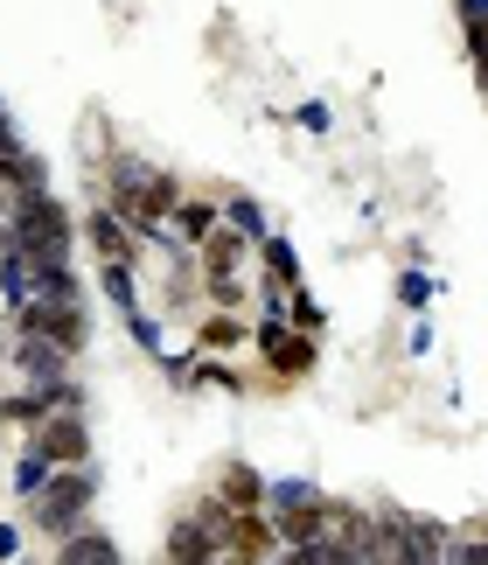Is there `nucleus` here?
Segmentation results:
<instances>
[{
	"instance_id": "nucleus-25",
	"label": "nucleus",
	"mask_w": 488,
	"mask_h": 565,
	"mask_svg": "<svg viewBox=\"0 0 488 565\" xmlns=\"http://www.w3.org/2000/svg\"><path fill=\"white\" fill-rule=\"evenodd\" d=\"M252 294V273H210L203 279V308H244Z\"/></svg>"
},
{
	"instance_id": "nucleus-2",
	"label": "nucleus",
	"mask_w": 488,
	"mask_h": 565,
	"mask_svg": "<svg viewBox=\"0 0 488 565\" xmlns=\"http://www.w3.org/2000/svg\"><path fill=\"white\" fill-rule=\"evenodd\" d=\"M8 231L29 252H42L50 266H71V252H77V216H71V203H63L56 189H21V195H8Z\"/></svg>"
},
{
	"instance_id": "nucleus-12",
	"label": "nucleus",
	"mask_w": 488,
	"mask_h": 565,
	"mask_svg": "<svg viewBox=\"0 0 488 565\" xmlns=\"http://www.w3.org/2000/svg\"><path fill=\"white\" fill-rule=\"evenodd\" d=\"M252 342V315L244 308H203V321H195V350H216V356H231Z\"/></svg>"
},
{
	"instance_id": "nucleus-34",
	"label": "nucleus",
	"mask_w": 488,
	"mask_h": 565,
	"mask_svg": "<svg viewBox=\"0 0 488 565\" xmlns=\"http://www.w3.org/2000/svg\"><path fill=\"white\" fill-rule=\"evenodd\" d=\"M0 119H8V98H0Z\"/></svg>"
},
{
	"instance_id": "nucleus-30",
	"label": "nucleus",
	"mask_w": 488,
	"mask_h": 565,
	"mask_svg": "<svg viewBox=\"0 0 488 565\" xmlns=\"http://www.w3.org/2000/svg\"><path fill=\"white\" fill-rule=\"evenodd\" d=\"M21 545H29V531H21V524H0V565H14Z\"/></svg>"
},
{
	"instance_id": "nucleus-13",
	"label": "nucleus",
	"mask_w": 488,
	"mask_h": 565,
	"mask_svg": "<svg viewBox=\"0 0 488 565\" xmlns=\"http://www.w3.org/2000/svg\"><path fill=\"white\" fill-rule=\"evenodd\" d=\"M216 503H224V510H265V475L252 468V461H224V468H216Z\"/></svg>"
},
{
	"instance_id": "nucleus-18",
	"label": "nucleus",
	"mask_w": 488,
	"mask_h": 565,
	"mask_svg": "<svg viewBox=\"0 0 488 565\" xmlns=\"http://www.w3.org/2000/svg\"><path fill=\"white\" fill-rule=\"evenodd\" d=\"M321 482H307V475H265V510L273 516H294V510H307V503H321Z\"/></svg>"
},
{
	"instance_id": "nucleus-22",
	"label": "nucleus",
	"mask_w": 488,
	"mask_h": 565,
	"mask_svg": "<svg viewBox=\"0 0 488 565\" xmlns=\"http://www.w3.org/2000/svg\"><path fill=\"white\" fill-rule=\"evenodd\" d=\"M258 266L273 273V279H286V287H300V252H294V237L265 231V237H258Z\"/></svg>"
},
{
	"instance_id": "nucleus-9",
	"label": "nucleus",
	"mask_w": 488,
	"mask_h": 565,
	"mask_svg": "<svg viewBox=\"0 0 488 565\" xmlns=\"http://www.w3.org/2000/svg\"><path fill=\"white\" fill-rule=\"evenodd\" d=\"M168 558H174V565H210V558H224V531H216V516H210V510L174 516V524H168Z\"/></svg>"
},
{
	"instance_id": "nucleus-21",
	"label": "nucleus",
	"mask_w": 488,
	"mask_h": 565,
	"mask_svg": "<svg viewBox=\"0 0 488 565\" xmlns=\"http://www.w3.org/2000/svg\"><path fill=\"white\" fill-rule=\"evenodd\" d=\"M98 294L113 300L119 315H132V308H147V300H140V266H98Z\"/></svg>"
},
{
	"instance_id": "nucleus-15",
	"label": "nucleus",
	"mask_w": 488,
	"mask_h": 565,
	"mask_svg": "<svg viewBox=\"0 0 488 565\" xmlns=\"http://www.w3.org/2000/svg\"><path fill=\"white\" fill-rule=\"evenodd\" d=\"M252 252H258V237H244L237 224H224V231L203 245V279H210V273H252Z\"/></svg>"
},
{
	"instance_id": "nucleus-8",
	"label": "nucleus",
	"mask_w": 488,
	"mask_h": 565,
	"mask_svg": "<svg viewBox=\"0 0 488 565\" xmlns=\"http://www.w3.org/2000/svg\"><path fill=\"white\" fill-rule=\"evenodd\" d=\"M384 516L397 531V565H439L454 552V531L433 524V516H412V510H391V503H384Z\"/></svg>"
},
{
	"instance_id": "nucleus-6",
	"label": "nucleus",
	"mask_w": 488,
	"mask_h": 565,
	"mask_svg": "<svg viewBox=\"0 0 488 565\" xmlns=\"http://www.w3.org/2000/svg\"><path fill=\"white\" fill-rule=\"evenodd\" d=\"M21 447H42L56 468L92 461V426H84V405H56L50 419H35L29 433H21Z\"/></svg>"
},
{
	"instance_id": "nucleus-26",
	"label": "nucleus",
	"mask_w": 488,
	"mask_h": 565,
	"mask_svg": "<svg viewBox=\"0 0 488 565\" xmlns=\"http://www.w3.org/2000/svg\"><path fill=\"white\" fill-rule=\"evenodd\" d=\"M126 335L140 342L147 356H161V350H168V329H161V315H147V308H132V315H126Z\"/></svg>"
},
{
	"instance_id": "nucleus-5",
	"label": "nucleus",
	"mask_w": 488,
	"mask_h": 565,
	"mask_svg": "<svg viewBox=\"0 0 488 565\" xmlns=\"http://www.w3.org/2000/svg\"><path fill=\"white\" fill-rule=\"evenodd\" d=\"M252 342L265 356V377H307L321 363V335L300 329L294 315H286V321H252Z\"/></svg>"
},
{
	"instance_id": "nucleus-17",
	"label": "nucleus",
	"mask_w": 488,
	"mask_h": 565,
	"mask_svg": "<svg viewBox=\"0 0 488 565\" xmlns=\"http://www.w3.org/2000/svg\"><path fill=\"white\" fill-rule=\"evenodd\" d=\"M119 558H126L119 537H105V531H92V524L71 531V537L56 545V565H119Z\"/></svg>"
},
{
	"instance_id": "nucleus-16",
	"label": "nucleus",
	"mask_w": 488,
	"mask_h": 565,
	"mask_svg": "<svg viewBox=\"0 0 488 565\" xmlns=\"http://www.w3.org/2000/svg\"><path fill=\"white\" fill-rule=\"evenodd\" d=\"M50 475H56L50 454H42V447H21L14 461H8V495H14V503H35V495L50 489Z\"/></svg>"
},
{
	"instance_id": "nucleus-29",
	"label": "nucleus",
	"mask_w": 488,
	"mask_h": 565,
	"mask_svg": "<svg viewBox=\"0 0 488 565\" xmlns=\"http://www.w3.org/2000/svg\"><path fill=\"white\" fill-rule=\"evenodd\" d=\"M447 558H454V565H488V537H460Z\"/></svg>"
},
{
	"instance_id": "nucleus-31",
	"label": "nucleus",
	"mask_w": 488,
	"mask_h": 565,
	"mask_svg": "<svg viewBox=\"0 0 488 565\" xmlns=\"http://www.w3.org/2000/svg\"><path fill=\"white\" fill-rule=\"evenodd\" d=\"M405 350H412V356H426V350H433V321H412V335H405Z\"/></svg>"
},
{
	"instance_id": "nucleus-19",
	"label": "nucleus",
	"mask_w": 488,
	"mask_h": 565,
	"mask_svg": "<svg viewBox=\"0 0 488 565\" xmlns=\"http://www.w3.org/2000/svg\"><path fill=\"white\" fill-rule=\"evenodd\" d=\"M77 154H84V168H92V175H105V161L119 154V147H113V126H105L98 105H92V113H84V126H77Z\"/></svg>"
},
{
	"instance_id": "nucleus-4",
	"label": "nucleus",
	"mask_w": 488,
	"mask_h": 565,
	"mask_svg": "<svg viewBox=\"0 0 488 565\" xmlns=\"http://www.w3.org/2000/svg\"><path fill=\"white\" fill-rule=\"evenodd\" d=\"M8 321H14V335H50L56 350H71V356L92 342V308H84V294H50V300H35V308H21Z\"/></svg>"
},
{
	"instance_id": "nucleus-32",
	"label": "nucleus",
	"mask_w": 488,
	"mask_h": 565,
	"mask_svg": "<svg viewBox=\"0 0 488 565\" xmlns=\"http://www.w3.org/2000/svg\"><path fill=\"white\" fill-rule=\"evenodd\" d=\"M454 8H460V21H481V14H488V0H454Z\"/></svg>"
},
{
	"instance_id": "nucleus-7",
	"label": "nucleus",
	"mask_w": 488,
	"mask_h": 565,
	"mask_svg": "<svg viewBox=\"0 0 488 565\" xmlns=\"http://www.w3.org/2000/svg\"><path fill=\"white\" fill-rule=\"evenodd\" d=\"M84 245H92L98 266H140V231L119 216V203H105L98 195V210H84Z\"/></svg>"
},
{
	"instance_id": "nucleus-3",
	"label": "nucleus",
	"mask_w": 488,
	"mask_h": 565,
	"mask_svg": "<svg viewBox=\"0 0 488 565\" xmlns=\"http://www.w3.org/2000/svg\"><path fill=\"white\" fill-rule=\"evenodd\" d=\"M92 503H98V468L92 461H77V468H56L50 475V489L29 503V531H42L50 545H63L71 531L92 524Z\"/></svg>"
},
{
	"instance_id": "nucleus-1",
	"label": "nucleus",
	"mask_w": 488,
	"mask_h": 565,
	"mask_svg": "<svg viewBox=\"0 0 488 565\" xmlns=\"http://www.w3.org/2000/svg\"><path fill=\"white\" fill-rule=\"evenodd\" d=\"M279 524V558H294V565H349V545H357V524L363 516L336 503V495H321V503H307L294 516H273Z\"/></svg>"
},
{
	"instance_id": "nucleus-11",
	"label": "nucleus",
	"mask_w": 488,
	"mask_h": 565,
	"mask_svg": "<svg viewBox=\"0 0 488 565\" xmlns=\"http://www.w3.org/2000/svg\"><path fill=\"white\" fill-rule=\"evenodd\" d=\"M216 231H224V195H182V203H174V237H182L189 252H203Z\"/></svg>"
},
{
	"instance_id": "nucleus-27",
	"label": "nucleus",
	"mask_w": 488,
	"mask_h": 565,
	"mask_svg": "<svg viewBox=\"0 0 488 565\" xmlns=\"http://www.w3.org/2000/svg\"><path fill=\"white\" fill-rule=\"evenodd\" d=\"M294 126H300V134H315V140H328V134H336V105L307 98V105H294Z\"/></svg>"
},
{
	"instance_id": "nucleus-33",
	"label": "nucleus",
	"mask_w": 488,
	"mask_h": 565,
	"mask_svg": "<svg viewBox=\"0 0 488 565\" xmlns=\"http://www.w3.org/2000/svg\"><path fill=\"white\" fill-rule=\"evenodd\" d=\"M8 342H14V329H8V335H0V363H8Z\"/></svg>"
},
{
	"instance_id": "nucleus-28",
	"label": "nucleus",
	"mask_w": 488,
	"mask_h": 565,
	"mask_svg": "<svg viewBox=\"0 0 488 565\" xmlns=\"http://www.w3.org/2000/svg\"><path fill=\"white\" fill-rule=\"evenodd\" d=\"M294 321H300V329H315V335H321V329H328V308H321L315 294H300V287H294Z\"/></svg>"
},
{
	"instance_id": "nucleus-24",
	"label": "nucleus",
	"mask_w": 488,
	"mask_h": 565,
	"mask_svg": "<svg viewBox=\"0 0 488 565\" xmlns=\"http://www.w3.org/2000/svg\"><path fill=\"white\" fill-rule=\"evenodd\" d=\"M433 294H439V279L412 258V266L397 273V308H405V315H426V300H433Z\"/></svg>"
},
{
	"instance_id": "nucleus-10",
	"label": "nucleus",
	"mask_w": 488,
	"mask_h": 565,
	"mask_svg": "<svg viewBox=\"0 0 488 565\" xmlns=\"http://www.w3.org/2000/svg\"><path fill=\"white\" fill-rule=\"evenodd\" d=\"M8 371L21 384H56V377H71V350H56L50 335H14L8 342Z\"/></svg>"
},
{
	"instance_id": "nucleus-23",
	"label": "nucleus",
	"mask_w": 488,
	"mask_h": 565,
	"mask_svg": "<svg viewBox=\"0 0 488 565\" xmlns=\"http://www.w3.org/2000/svg\"><path fill=\"white\" fill-rule=\"evenodd\" d=\"M224 224H237L244 237H265V231H273V216H265V203H258V195L224 189Z\"/></svg>"
},
{
	"instance_id": "nucleus-14",
	"label": "nucleus",
	"mask_w": 488,
	"mask_h": 565,
	"mask_svg": "<svg viewBox=\"0 0 488 565\" xmlns=\"http://www.w3.org/2000/svg\"><path fill=\"white\" fill-rule=\"evenodd\" d=\"M0 189H8V195H21V189H50V161H42L35 147L8 140V147H0Z\"/></svg>"
},
{
	"instance_id": "nucleus-20",
	"label": "nucleus",
	"mask_w": 488,
	"mask_h": 565,
	"mask_svg": "<svg viewBox=\"0 0 488 565\" xmlns=\"http://www.w3.org/2000/svg\"><path fill=\"white\" fill-rule=\"evenodd\" d=\"M189 391H244V377H237V363H231V356H216V350H195Z\"/></svg>"
}]
</instances>
